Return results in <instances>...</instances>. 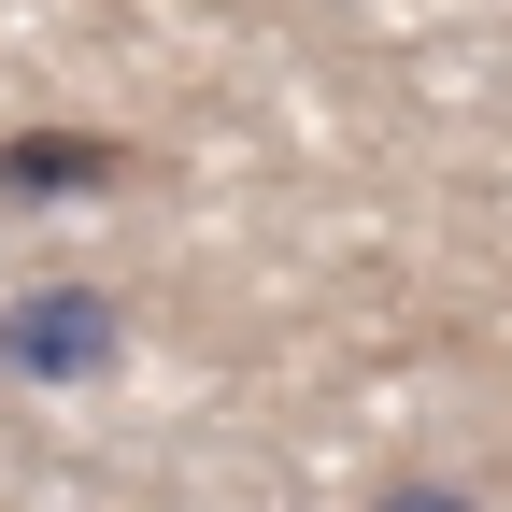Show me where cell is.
Returning <instances> with one entry per match:
<instances>
[{"label":"cell","instance_id":"obj_3","mask_svg":"<svg viewBox=\"0 0 512 512\" xmlns=\"http://www.w3.org/2000/svg\"><path fill=\"white\" fill-rule=\"evenodd\" d=\"M370 512H484V498H456V484H384Z\"/></svg>","mask_w":512,"mask_h":512},{"label":"cell","instance_id":"obj_2","mask_svg":"<svg viewBox=\"0 0 512 512\" xmlns=\"http://www.w3.org/2000/svg\"><path fill=\"white\" fill-rule=\"evenodd\" d=\"M100 185H128V143H100V128H15L0 143V200H100Z\"/></svg>","mask_w":512,"mask_h":512},{"label":"cell","instance_id":"obj_1","mask_svg":"<svg viewBox=\"0 0 512 512\" xmlns=\"http://www.w3.org/2000/svg\"><path fill=\"white\" fill-rule=\"evenodd\" d=\"M114 299L100 285H43V299H15V328H0V370H29V384H100L114 370Z\"/></svg>","mask_w":512,"mask_h":512}]
</instances>
